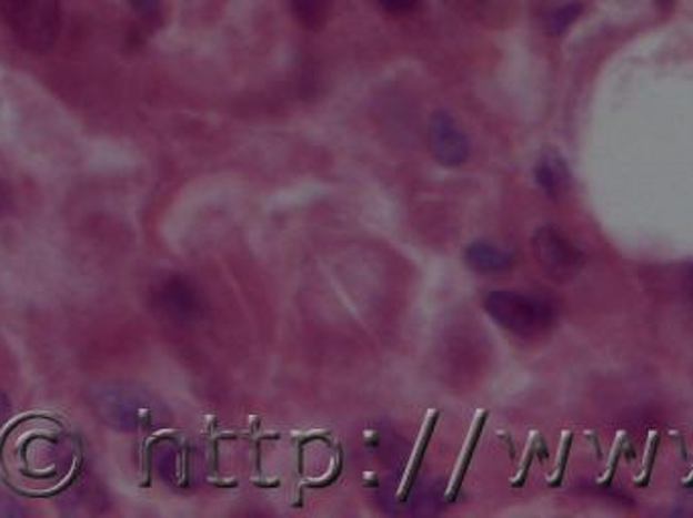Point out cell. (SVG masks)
Wrapping results in <instances>:
<instances>
[{
    "label": "cell",
    "instance_id": "cell-1",
    "mask_svg": "<svg viewBox=\"0 0 693 518\" xmlns=\"http://www.w3.org/2000/svg\"><path fill=\"white\" fill-rule=\"evenodd\" d=\"M88 404L96 417L118 431L159 426L167 417L161 402L140 385L108 380L88 389Z\"/></svg>",
    "mask_w": 693,
    "mask_h": 518
},
{
    "label": "cell",
    "instance_id": "cell-2",
    "mask_svg": "<svg viewBox=\"0 0 693 518\" xmlns=\"http://www.w3.org/2000/svg\"><path fill=\"white\" fill-rule=\"evenodd\" d=\"M485 311L493 323L518 336H533L555 323L554 302L518 290H493L485 296Z\"/></svg>",
    "mask_w": 693,
    "mask_h": 518
},
{
    "label": "cell",
    "instance_id": "cell-3",
    "mask_svg": "<svg viewBox=\"0 0 693 518\" xmlns=\"http://www.w3.org/2000/svg\"><path fill=\"white\" fill-rule=\"evenodd\" d=\"M0 14L27 51L46 53L56 45L61 29L59 0H0Z\"/></svg>",
    "mask_w": 693,
    "mask_h": 518
},
{
    "label": "cell",
    "instance_id": "cell-4",
    "mask_svg": "<svg viewBox=\"0 0 693 518\" xmlns=\"http://www.w3.org/2000/svg\"><path fill=\"white\" fill-rule=\"evenodd\" d=\"M21 473L33 480H53L66 473L73 460L70 439L63 434H33L19 446Z\"/></svg>",
    "mask_w": 693,
    "mask_h": 518
},
{
    "label": "cell",
    "instance_id": "cell-5",
    "mask_svg": "<svg viewBox=\"0 0 693 518\" xmlns=\"http://www.w3.org/2000/svg\"><path fill=\"white\" fill-rule=\"evenodd\" d=\"M532 247L545 276L560 284L574 280L584 267V254L554 225H543L535 231Z\"/></svg>",
    "mask_w": 693,
    "mask_h": 518
},
{
    "label": "cell",
    "instance_id": "cell-6",
    "mask_svg": "<svg viewBox=\"0 0 693 518\" xmlns=\"http://www.w3.org/2000/svg\"><path fill=\"white\" fill-rule=\"evenodd\" d=\"M430 149L442 166H462L471 156V142L456 120L446 112H436L430 120Z\"/></svg>",
    "mask_w": 693,
    "mask_h": 518
},
{
    "label": "cell",
    "instance_id": "cell-7",
    "mask_svg": "<svg viewBox=\"0 0 693 518\" xmlns=\"http://www.w3.org/2000/svg\"><path fill=\"white\" fill-rule=\"evenodd\" d=\"M159 311L177 324H193L201 318L203 302L195 286L185 277H167L154 292Z\"/></svg>",
    "mask_w": 693,
    "mask_h": 518
},
{
    "label": "cell",
    "instance_id": "cell-8",
    "mask_svg": "<svg viewBox=\"0 0 693 518\" xmlns=\"http://www.w3.org/2000/svg\"><path fill=\"white\" fill-rule=\"evenodd\" d=\"M464 262L479 274H503L515 264V255L501 245L479 240L464 250Z\"/></svg>",
    "mask_w": 693,
    "mask_h": 518
},
{
    "label": "cell",
    "instance_id": "cell-9",
    "mask_svg": "<svg viewBox=\"0 0 693 518\" xmlns=\"http://www.w3.org/2000/svg\"><path fill=\"white\" fill-rule=\"evenodd\" d=\"M535 183L550 199L562 195L570 185V173L564 159L555 152H545L535 164Z\"/></svg>",
    "mask_w": 693,
    "mask_h": 518
},
{
    "label": "cell",
    "instance_id": "cell-10",
    "mask_svg": "<svg viewBox=\"0 0 693 518\" xmlns=\"http://www.w3.org/2000/svg\"><path fill=\"white\" fill-rule=\"evenodd\" d=\"M152 458L167 483L174 486H183L187 483V456L183 446H179L173 439H164L152 448Z\"/></svg>",
    "mask_w": 693,
    "mask_h": 518
},
{
    "label": "cell",
    "instance_id": "cell-11",
    "mask_svg": "<svg viewBox=\"0 0 693 518\" xmlns=\"http://www.w3.org/2000/svg\"><path fill=\"white\" fill-rule=\"evenodd\" d=\"M294 17L309 29H319L327 23L331 12V0H290Z\"/></svg>",
    "mask_w": 693,
    "mask_h": 518
},
{
    "label": "cell",
    "instance_id": "cell-12",
    "mask_svg": "<svg viewBox=\"0 0 693 518\" xmlns=\"http://www.w3.org/2000/svg\"><path fill=\"white\" fill-rule=\"evenodd\" d=\"M578 14H580V7H578V4L562 7L560 11H555L554 14L548 19V29H550L554 35H560V33L566 31L570 24L576 21Z\"/></svg>",
    "mask_w": 693,
    "mask_h": 518
},
{
    "label": "cell",
    "instance_id": "cell-13",
    "mask_svg": "<svg viewBox=\"0 0 693 518\" xmlns=\"http://www.w3.org/2000/svg\"><path fill=\"white\" fill-rule=\"evenodd\" d=\"M485 17H509L513 0H479Z\"/></svg>",
    "mask_w": 693,
    "mask_h": 518
},
{
    "label": "cell",
    "instance_id": "cell-14",
    "mask_svg": "<svg viewBox=\"0 0 693 518\" xmlns=\"http://www.w3.org/2000/svg\"><path fill=\"white\" fill-rule=\"evenodd\" d=\"M378 4L393 14H404V12L416 11L422 0H378Z\"/></svg>",
    "mask_w": 693,
    "mask_h": 518
},
{
    "label": "cell",
    "instance_id": "cell-15",
    "mask_svg": "<svg viewBox=\"0 0 693 518\" xmlns=\"http://www.w3.org/2000/svg\"><path fill=\"white\" fill-rule=\"evenodd\" d=\"M24 515H27V510L14 498L0 492V518H21Z\"/></svg>",
    "mask_w": 693,
    "mask_h": 518
},
{
    "label": "cell",
    "instance_id": "cell-16",
    "mask_svg": "<svg viewBox=\"0 0 693 518\" xmlns=\"http://www.w3.org/2000/svg\"><path fill=\"white\" fill-rule=\"evenodd\" d=\"M128 2L142 17H157L161 12V0H128Z\"/></svg>",
    "mask_w": 693,
    "mask_h": 518
},
{
    "label": "cell",
    "instance_id": "cell-17",
    "mask_svg": "<svg viewBox=\"0 0 693 518\" xmlns=\"http://www.w3.org/2000/svg\"><path fill=\"white\" fill-rule=\"evenodd\" d=\"M11 191H9V186L4 185V181L0 179V220L11 211Z\"/></svg>",
    "mask_w": 693,
    "mask_h": 518
},
{
    "label": "cell",
    "instance_id": "cell-18",
    "mask_svg": "<svg viewBox=\"0 0 693 518\" xmlns=\"http://www.w3.org/2000/svg\"><path fill=\"white\" fill-rule=\"evenodd\" d=\"M9 417H11V402L4 393L0 392V431H2V427L7 426Z\"/></svg>",
    "mask_w": 693,
    "mask_h": 518
}]
</instances>
